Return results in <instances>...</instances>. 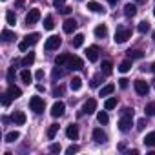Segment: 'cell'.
<instances>
[{
    "mask_svg": "<svg viewBox=\"0 0 155 155\" xmlns=\"http://www.w3.org/2000/svg\"><path fill=\"white\" fill-rule=\"evenodd\" d=\"M131 119H133V110L126 108V110L122 111L120 120H119V130H120V131H128V130L131 128Z\"/></svg>",
    "mask_w": 155,
    "mask_h": 155,
    "instance_id": "obj_1",
    "label": "cell"
},
{
    "mask_svg": "<svg viewBox=\"0 0 155 155\" xmlns=\"http://www.w3.org/2000/svg\"><path fill=\"white\" fill-rule=\"evenodd\" d=\"M128 38H131V29L119 26V28H117V31H115V37H113L115 44H124Z\"/></svg>",
    "mask_w": 155,
    "mask_h": 155,
    "instance_id": "obj_2",
    "label": "cell"
},
{
    "mask_svg": "<svg viewBox=\"0 0 155 155\" xmlns=\"http://www.w3.org/2000/svg\"><path fill=\"white\" fill-rule=\"evenodd\" d=\"M29 108H31V111H35V113H42L44 108H46L44 99H42V97H31V101H29Z\"/></svg>",
    "mask_w": 155,
    "mask_h": 155,
    "instance_id": "obj_3",
    "label": "cell"
},
{
    "mask_svg": "<svg viewBox=\"0 0 155 155\" xmlns=\"http://www.w3.org/2000/svg\"><path fill=\"white\" fill-rule=\"evenodd\" d=\"M62 44V38L60 37H57V35H51L48 40H46V44H44V48L48 49V51H53V49H58V46Z\"/></svg>",
    "mask_w": 155,
    "mask_h": 155,
    "instance_id": "obj_4",
    "label": "cell"
},
{
    "mask_svg": "<svg viewBox=\"0 0 155 155\" xmlns=\"http://www.w3.org/2000/svg\"><path fill=\"white\" fill-rule=\"evenodd\" d=\"M68 68L73 71H77V69H82L84 68V60L81 58V57H69V60H68Z\"/></svg>",
    "mask_w": 155,
    "mask_h": 155,
    "instance_id": "obj_5",
    "label": "cell"
},
{
    "mask_svg": "<svg viewBox=\"0 0 155 155\" xmlns=\"http://www.w3.org/2000/svg\"><path fill=\"white\" fill-rule=\"evenodd\" d=\"M95 111H97V101H95V99H88V101L84 102V106H82V113L91 115V113H95Z\"/></svg>",
    "mask_w": 155,
    "mask_h": 155,
    "instance_id": "obj_6",
    "label": "cell"
},
{
    "mask_svg": "<svg viewBox=\"0 0 155 155\" xmlns=\"http://www.w3.org/2000/svg\"><path fill=\"white\" fill-rule=\"evenodd\" d=\"M64 110H66V104H64V102H60V101H57V102L51 106V115H53L55 119H58V117H62V115H64Z\"/></svg>",
    "mask_w": 155,
    "mask_h": 155,
    "instance_id": "obj_7",
    "label": "cell"
},
{
    "mask_svg": "<svg viewBox=\"0 0 155 155\" xmlns=\"http://www.w3.org/2000/svg\"><path fill=\"white\" fill-rule=\"evenodd\" d=\"M77 26H79V24H77V20H75V18H66V20H64V26H62V29H64V33L71 35V33L77 29Z\"/></svg>",
    "mask_w": 155,
    "mask_h": 155,
    "instance_id": "obj_8",
    "label": "cell"
},
{
    "mask_svg": "<svg viewBox=\"0 0 155 155\" xmlns=\"http://www.w3.org/2000/svg\"><path fill=\"white\" fill-rule=\"evenodd\" d=\"M40 20V11L38 9H29V13L26 15V24H37Z\"/></svg>",
    "mask_w": 155,
    "mask_h": 155,
    "instance_id": "obj_9",
    "label": "cell"
},
{
    "mask_svg": "<svg viewBox=\"0 0 155 155\" xmlns=\"http://www.w3.org/2000/svg\"><path fill=\"white\" fill-rule=\"evenodd\" d=\"M133 86H135V91H137L139 95H146V93L150 91V86H148L144 81H140V79H139V81H135V82H133Z\"/></svg>",
    "mask_w": 155,
    "mask_h": 155,
    "instance_id": "obj_10",
    "label": "cell"
},
{
    "mask_svg": "<svg viewBox=\"0 0 155 155\" xmlns=\"http://www.w3.org/2000/svg\"><path fill=\"white\" fill-rule=\"evenodd\" d=\"M86 57H88L90 62H97L99 60V48L97 46H90L86 49Z\"/></svg>",
    "mask_w": 155,
    "mask_h": 155,
    "instance_id": "obj_11",
    "label": "cell"
},
{
    "mask_svg": "<svg viewBox=\"0 0 155 155\" xmlns=\"http://www.w3.org/2000/svg\"><path fill=\"white\" fill-rule=\"evenodd\" d=\"M93 140L99 142V144H104V142L108 140V135H106L101 128H95V130H93Z\"/></svg>",
    "mask_w": 155,
    "mask_h": 155,
    "instance_id": "obj_12",
    "label": "cell"
},
{
    "mask_svg": "<svg viewBox=\"0 0 155 155\" xmlns=\"http://www.w3.org/2000/svg\"><path fill=\"white\" fill-rule=\"evenodd\" d=\"M66 137L71 139V140H77V139H79V128H77L75 124H69L66 128Z\"/></svg>",
    "mask_w": 155,
    "mask_h": 155,
    "instance_id": "obj_13",
    "label": "cell"
},
{
    "mask_svg": "<svg viewBox=\"0 0 155 155\" xmlns=\"http://www.w3.org/2000/svg\"><path fill=\"white\" fill-rule=\"evenodd\" d=\"M11 119H13V122H15L17 126H22V124H26V120H28V119H26V113H24V111H15Z\"/></svg>",
    "mask_w": 155,
    "mask_h": 155,
    "instance_id": "obj_14",
    "label": "cell"
},
{
    "mask_svg": "<svg viewBox=\"0 0 155 155\" xmlns=\"http://www.w3.org/2000/svg\"><path fill=\"white\" fill-rule=\"evenodd\" d=\"M69 88H71L73 91H79V90L82 88V79H81V77H73L71 82H69Z\"/></svg>",
    "mask_w": 155,
    "mask_h": 155,
    "instance_id": "obj_15",
    "label": "cell"
},
{
    "mask_svg": "<svg viewBox=\"0 0 155 155\" xmlns=\"http://www.w3.org/2000/svg\"><path fill=\"white\" fill-rule=\"evenodd\" d=\"M8 93H9L13 99H20V97H22V90H20V88H17L15 84H9V88H8Z\"/></svg>",
    "mask_w": 155,
    "mask_h": 155,
    "instance_id": "obj_16",
    "label": "cell"
},
{
    "mask_svg": "<svg viewBox=\"0 0 155 155\" xmlns=\"http://www.w3.org/2000/svg\"><path fill=\"white\" fill-rule=\"evenodd\" d=\"M88 9L93 11V13H104V8L99 2H93V0H91V2H88Z\"/></svg>",
    "mask_w": 155,
    "mask_h": 155,
    "instance_id": "obj_17",
    "label": "cell"
},
{
    "mask_svg": "<svg viewBox=\"0 0 155 155\" xmlns=\"http://www.w3.org/2000/svg\"><path fill=\"white\" fill-rule=\"evenodd\" d=\"M33 62H35V53H28V55H26V57L20 60V64H22L24 68H29Z\"/></svg>",
    "mask_w": 155,
    "mask_h": 155,
    "instance_id": "obj_18",
    "label": "cell"
},
{
    "mask_svg": "<svg viewBox=\"0 0 155 155\" xmlns=\"http://www.w3.org/2000/svg\"><path fill=\"white\" fill-rule=\"evenodd\" d=\"M135 13H137V6L135 4H126L124 6V15L126 17H135Z\"/></svg>",
    "mask_w": 155,
    "mask_h": 155,
    "instance_id": "obj_19",
    "label": "cell"
},
{
    "mask_svg": "<svg viewBox=\"0 0 155 155\" xmlns=\"http://www.w3.org/2000/svg\"><path fill=\"white\" fill-rule=\"evenodd\" d=\"M113 91H115V86H113V84H106V86L101 88V97H108V95H111Z\"/></svg>",
    "mask_w": 155,
    "mask_h": 155,
    "instance_id": "obj_20",
    "label": "cell"
},
{
    "mask_svg": "<svg viewBox=\"0 0 155 155\" xmlns=\"http://www.w3.org/2000/svg\"><path fill=\"white\" fill-rule=\"evenodd\" d=\"M71 44H73V48H81V46L84 44V35H82V33L75 35V37H73V40H71Z\"/></svg>",
    "mask_w": 155,
    "mask_h": 155,
    "instance_id": "obj_21",
    "label": "cell"
},
{
    "mask_svg": "<svg viewBox=\"0 0 155 155\" xmlns=\"http://www.w3.org/2000/svg\"><path fill=\"white\" fill-rule=\"evenodd\" d=\"M95 35H97L99 38H104V37L108 35V28H106L104 24H101V26H97V28H95Z\"/></svg>",
    "mask_w": 155,
    "mask_h": 155,
    "instance_id": "obj_22",
    "label": "cell"
},
{
    "mask_svg": "<svg viewBox=\"0 0 155 155\" xmlns=\"http://www.w3.org/2000/svg\"><path fill=\"white\" fill-rule=\"evenodd\" d=\"M68 60H69V55L68 53H62V55L55 57V64L57 66H64V64H68Z\"/></svg>",
    "mask_w": 155,
    "mask_h": 155,
    "instance_id": "obj_23",
    "label": "cell"
},
{
    "mask_svg": "<svg viewBox=\"0 0 155 155\" xmlns=\"http://www.w3.org/2000/svg\"><path fill=\"white\" fill-rule=\"evenodd\" d=\"M130 69H131V58L122 60V62H120V66H119V71H120V73H128Z\"/></svg>",
    "mask_w": 155,
    "mask_h": 155,
    "instance_id": "obj_24",
    "label": "cell"
},
{
    "mask_svg": "<svg viewBox=\"0 0 155 155\" xmlns=\"http://www.w3.org/2000/svg\"><path fill=\"white\" fill-rule=\"evenodd\" d=\"M142 142H144V146H155V131L148 133V135L142 139Z\"/></svg>",
    "mask_w": 155,
    "mask_h": 155,
    "instance_id": "obj_25",
    "label": "cell"
},
{
    "mask_svg": "<svg viewBox=\"0 0 155 155\" xmlns=\"http://www.w3.org/2000/svg\"><path fill=\"white\" fill-rule=\"evenodd\" d=\"M20 79H22L26 84H29V82L33 81V75L29 73V69H22V71H20Z\"/></svg>",
    "mask_w": 155,
    "mask_h": 155,
    "instance_id": "obj_26",
    "label": "cell"
},
{
    "mask_svg": "<svg viewBox=\"0 0 155 155\" xmlns=\"http://www.w3.org/2000/svg\"><path fill=\"white\" fill-rule=\"evenodd\" d=\"M57 131H58V124H51V126L48 128V139H49V140H53V139H55V135H57Z\"/></svg>",
    "mask_w": 155,
    "mask_h": 155,
    "instance_id": "obj_27",
    "label": "cell"
},
{
    "mask_svg": "<svg viewBox=\"0 0 155 155\" xmlns=\"http://www.w3.org/2000/svg\"><path fill=\"white\" fill-rule=\"evenodd\" d=\"M58 68H60V66L53 68V73H51V79H53L55 82H57L58 79H62V75H64V71H62V69H58Z\"/></svg>",
    "mask_w": 155,
    "mask_h": 155,
    "instance_id": "obj_28",
    "label": "cell"
},
{
    "mask_svg": "<svg viewBox=\"0 0 155 155\" xmlns=\"http://www.w3.org/2000/svg\"><path fill=\"white\" fill-rule=\"evenodd\" d=\"M13 38H15V33L13 31H9V29H4L2 31V40L4 42H11Z\"/></svg>",
    "mask_w": 155,
    "mask_h": 155,
    "instance_id": "obj_29",
    "label": "cell"
},
{
    "mask_svg": "<svg viewBox=\"0 0 155 155\" xmlns=\"http://www.w3.org/2000/svg\"><path fill=\"white\" fill-rule=\"evenodd\" d=\"M142 57H144V53L139 51V49H130L128 51V58H131V60L133 58H142Z\"/></svg>",
    "mask_w": 155,
    "mask_h": 155,
    "instance_id": "obj_30",
    "label": "cell"
},
{
    "mask_svg": "<svg viewBox=\"0 0 155 155\" xmlns=\"http://www.w3.org/2000/svg\"><path fill=\"white\" fill-rule=\"evenodd\" d=\"M115 106H117V99H115V97L106 99V102H104V110H113Z\"/></svg>",
    "mask_w": 155,
    "mask_h": 155,
    "instance_id": "obj_31",
    "label": "cell"
},
{
    "mask_svg": "<svg viewBox=\"0 0 155 155\" xmlns=\"http://www.w3.org/2000/svg\"><path fill=\"white\" fill-rule=\"evenodd\" d=\"M97 120H99L101 124H108V122H110V117H108L106 111H99V113H97Z\"/></svg>",
    "mask_w": 155,
    "mask_h": 155,
    "instance_id": "obj_32",
    "label": "cell"
},
{
    "mask_svg": "<svg viewBox=\"0 0 155 155\" xmlns=\"http://www.w3.org/2000/svg\"><path fill=\"white\" fill-rule=\"evenodd\" d=\"M20 139V133L18 131H9L8 135H6V142H15V140H18Z\"/></svg>",
    "mask_w": 155,
    "mask_h": 155,
    "instance_id": "obj_33",
    "label": "cell"
},
{
    "mask_svg": "<svg viewBox=\"0 0 155 155\" xmlns=\"http://www.w3.org/2000/svg\"><path fill=\"white\" fill-rule=\"evenodd\" d=\"M6 20H8L9 26H15V24H17V17H15V13H13V11H8V13H6Z\"/></svg>",
    "mask_w": 155,
    "mask_h": 155,
    "instance_id": "obj_34",
    "label": "cell"
},
{
    "mask_svg": "<svg viewBox=\"0 0 155 155\" xmlns=\"http://www.w3.org/2000/svg\"><path fill=\"white\" fill-rule=\"evenodd\" d=\"M137 29H139V33H146V31H150V22H148V20H142V22L139 24Z\"/></svg>",
    "mask_w": 155,
    "mask_h": 155,
    "instance_id": "obj_35",
    "label": "cell"
},
{
    "mask_svg": "<svg viewBox=\"0 0 155 155\" xmlns=\"http://www.w3.org/2000/svg\"><path fill=\"white\" fill-rule=\"evenodd\" d=\"M102 84V75H95L91 79V88H99Z\"/></svg>",
    "mask_w": 155,
    "mask_h": 155,
    "instance_id": "obj_36",
    "label": "cell"
},
{
    "mask_svg": "<svg viewBox=\"0 0 155 155\" xmlns=\"http://www.w3.org/2000/svg\"><path fill=\"white\" fill-rule=\"evenodd\" d=\"M38 38H40V35H38V33H31V35H28V37H26V40H28L29 44H37V42H38Z\"/></svg>",
    "mask_w": 155,
    "mask_h": 155,
    "instance_id": "obj_37",
    "label": "cell"
},
{
    "mask_svg": "<svg viewBox=\"0 0 155 155\" xmlns=\"http://www.w3.org/2000/svg\"><path fill=\"white\" fill-rule=\"evenodd\" d=\"M111 68H113V64H111L110 60H104V62H102V71H104L106 75H110V73H111Z\"/></svg>",
    "mask_w": 155,
    "mask_h": 155,
    "instance_id": "obj_38",
    "label": "cell"
},
{
    "mask_svg": "<svg viewBox=\"0 0 155 155\" xmlns=\"http://www.w3.org/2000/svg\"><path fill=\"white\" fill-rule=\"evenodd\" d=\"M11 101H13V97L6 91V93H2V106H9L11 104Z\"/></svg>",
    "mask_w": 155,
    "mask_h": 155,
    "instance_id": "obj_39",
    "label": "cell"
},
{
    "mask_svg": "<svg viewBox=\"0 0 155 155\" xmlns=\"http://www.w3.org/2000/svg\"><path fill=\"white\" fill-rule=\"evenodd\" d=\"M146 115L148 117H151V115H155V102H150V104H146Z\"/></svg>",
    "mask_w": 155,
    "mask_h": 155,
    "instance_id": "obj_40",
    "label": "cell"
},
{
    "mask_svg": "<svg viewBox=\"0 0 155 155\" xmlns=\"http://www.w3.org/2000/svg\"><path fill=\"white\" fill-rule=\"evenodd\" d=\"M53 17H46L44 18V29H53Z\"/></svg>",
    "mask_w": 155,
    "mask_h": 155,
    "instance_id": "obj_41",
    "label": "cell"
},
{
    "mask_svg": "<svg viewBox=\"0 0 155 155\" xmlns=\"http://www.w3.org/2000/svg\"><path fill=\"white\" fill-rule=\"evenodd\" d=\"M79 150H81L79 146H75V144H71V146H69V148L66 150V153H68V155H73V153H77V151H79Z\"/></svg>",
    "mask_w": 155,
    "mask_h": 155,
    "instance_id": "obj_42",
    "label": "cell"
},
{
    "mask_svg": "<svg viewBox=\"0 0 155 155\" xmlns=\"http://www.w3.org/2000/svg\"><path fill=\"white\" fill-rule=\"evenodd\" d=\"M144 128H146V119H139V120H137V130L142 131Z\"/></svg>",
    "mask_w": 155,
    "mask_h": 155,
    "instance_id": "obj_43",
    "label": "cell"
},
{
    "mask_svg": "<svg viewBox=\"0 0 155 155\" xmlns=\"http://www.w3.org/2000/svg\"><path fill=\"white\" fill-rule=\"evenodd\" d=\"M13 79H15V66L8 69V81H9V82H13Z\"/></svg>",
    "mask_w": 155,
    "mask_h": 155,
    "instance_id": "obj_44",
    "label": "cell"
},
{
    "mask_svg": "<svg viewBox=\"0 0 155 155\" xmlns=\"http://www.w3.org/2000/svg\"><path fill=\"white\" fill-rule=\"evenodd\" d=\"M28 48H29V42H28V40H22V42L18 44V49H20V51H26Z\"/></svg>",
    "mask_w": 155,
    "mask_h": 155,
    "instance_id": "obj_45",
    "label": "cell"
},
{
    "mask_svg": "<svg viewBox=\"0 0 155 155\" xmlns=\"http://www.w3.org/2000/svg\"><path fill=\"white\" fill-rule=\"evenodd\" d=\"M58 95H64V88L62 86H58V88L53 90V97H58Z\"/></svg>",
    "mask_w": 155,
    "mask_h": 155,
    "instance_id": "obj_46",
    "label": "cell"
},
{
    "mask_svg": "<svg viewBox=\"0 0 155 155\" xmlns=\"http://www.w3.org/2000/svg\"><path fill=\"white\" fill-rule=\"evenodd\" d=\"M60 150H62L60 144H51V146H49V151H51V153H58Z\"/></svg>",
    "mask_w": 155,
    "mask_h": 155,
    "instance_id": "obj_47",
    "label": "cell"
},
{
    "mask_svg": "<svg viewBox=\"0 0 155 155\" xmlns=\"http://www.w3.org/2000/svg\"><path fill=\"white\" fill-rule=\"evenodd\" d=\"M128 82H130L128 79H120V81H119V86H120L122 90H126V88H128Z\"/></svg>",
    "mask_w": 155,
    "mask_h": 155,
    "instance_id": "obj_48",
    "label": "cell"
},
{
    "mask_svg": "<svg viewBox=\"0 0 155 155\" xmlns=\"http://www.w3.org/2000/svg\"><path fill=\"white\" fill-rule=\"evenodd\" d=\"M35 79H37V81H42V79H44V71H42V69H38V71L35 73Z\"/></svg>",
    "mask_w": 155,
    "mask_h": 155,
    "instance_id": "obj_49",
    "label": "cell"
},
{
    "mask_svg": "<svg viewBox=\"0 0 155 155\" xmlns=\"http://www.w3.org/2000/svg\"><path fill=\"white\" fill-rule=\"evenodd\" d=\"M58 9H60L62 15H69V13H71V8H68V6H66V8H58Z\"/></svg>",
    "mask_w": 155,
    "mask_h": 155,
    "instance_id": "obj_50",
    "label": "cell"
},
{
    "mask_svg": "<svg viewBox=\"0 0 155 155\" xmlns=\"http://www.w3.org/2000/svg\"><path fill=\"white\" fill-rule=\"evenodd\" d=\"M64 2H66V0H53V6H55V8H60Z\"/></svg>",
    "mask_w": 155,
    "mask_h": 155,
    "instance_id": "obj_51",
    "label": "cell"
},
{
    "mask_svg": "<svg viewBox=\"0 0 155 155\" xmlns=\"http://www.w3.org/2000/svg\"><path fill=\"white\" fill-rule=\"evenodd\" d=\"M24 4H26V0H17V2H15L17 8H24Z\"/></svg>",
    "mask_w": 155,
    "mask_h": 155,
    "instance_id": "obj_52",
    "label": "cell"
},
{
    "mask_svg": "<svg viewBox=\"0 0 155 155\" xmlns=\"http://www.w3.org/2000/svg\"><path fill=\"white\" fill-rule=\"evenodd\" d=\"M37 91H44V86L42 84H37Z\"/></svg>",
    "mask_w": 155,
    "mask_h": 155,
    "instance_id": "obj_53",
    "label": "cell"
},
{
    "mask_svg": "<svg viewBox=\"0 0 155 155\" xmlns=\"http://www.w3.org/2000/svg\"><path fill=\"white\" fill-rule=\"evenodd\" d=\"M108 2H110V4H111V6H115V4H117V2H119V0H108Z\"/></svg>",
    "mask_w": 155,
    "mask_h": 155,
    "instance_id": "obj_54",
    "label": "cell"
},
{
    "mask_svg": "<svg viewBox=\"0 0 155 155\" xmlns=\"http://www.w3.org/2000/svg\"><path fill=\"white\" fill-rule=\"evenodd\" d=\"M151 71H153V73H155V62H153V64H151Z\"/></svg>",
    "mask_w": 155,
    "mask_h": 155,
    "instance_id": "obj_55",
    "label": "cell"
},
{
    "mask_svg": "<svg viewBox=\"0 0 155 155\" xmlns=\"http://www.w3.org/2000/svg\"><path fill=\"white\" fill-rule=\"evenodd\" d=\"M135 2H144V0H135Z\"/></svg>",
    "mask_w": 155,
    "mask_h": 155,
    "instance_id": "obj_56",
    "label": "cell"
},
{
    "mask_svg": "<svg viewBox=\"0 0 155 155\" xmlns=\"http://www.w3.org/2000/svg\"><path fill=\"white\" fill-rule=\"evenodd\" d=\"M153 40H155V31H153Z\"/></svg>",
    "mask_w": 155,
    "mask_h": 155,
    "instance_id": "obj_57",
    "label": "cell"
},
{
    "mask_svg": "<svg viewBox=\"0 0 155 155\" xmlns=\"http://www.w3.org/2000/svg\"><path fill=\"white\" fill-rule=\"evenodd\" d=\"M153 15H155V8H153Z\"/></svg>",
    "mask_w": 155,
    "mask_h": 155,
    "instance_id": "obj_58",
    "label": "cell"
},
{
    "mask_svg": "<svg viewBox=\"0 0 155 155\" xmlns=\"http://www.w3.org/2000/svg\"><path fill=\"white\" fill-rule=\"evenodd\" d=\"M153 86H155V81H153Z\"/></svg>",
    "mask_w": 155,
    "mask_h": 155,
    "instance_id": "obj_59",
    "label": "cell"
},
{
    "mask_svg": "<svg viewBox=\"0 0 155 155\" xmlns=\"http://www.w3.org/2000/svg\"><path fill=\"white\" fill-rule=\"evenodd\" d=\"M4 2H6V0H4Z\"/></svg>",
    "mask_w": 155,
    "mask_h": 155,
    "instance_id": "obj_60",
    "label": "cell"
}]
</instances>
